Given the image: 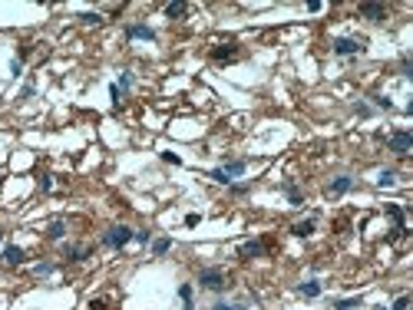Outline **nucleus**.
Masks as SVG:
<instances>
[{
  "instance_id": "nucleus-33",
  "label": "nucleus",
  "mask_w": 413,
  "mask_h": 310,
  "mask_svg": "<svg viewBox=\"0 0 413 310\" xmlns=\"http://www.w3.org/2000/svg\"><path fill=\"white\" fill-rule=\"evenodd\" d=\"M40 188H43V191H50V188H53V178H50V175H43V178H40Z\"/></svg>"
},
{
  "instance_id": "nucleus-16",
  "label": "nucleus",
  "mask_w": 413,
  "mask_h": 310,
  "mask_svg": "<svg viewBox=\"0 0 413 310\" xmlns=\"http://www.w3.org/2000/svg\"><path fill=\"white\" fill-rule=\"evenodd\" d=\"M281 188H284V195H288V201H291V205H304V195L298 191V185H291V182H284Z\"/></svg>"
},
{
  "instance_id": "nucleus-36",
  "label": "nucleus",
  "mask_w": 413,
  "mask_h": 310,
  "mask_svg": "<svg viewBox=\"0 0 413 310\" xmlns=\"http://www.w3.org/2000/svg\"><path fill=\"white\" fill-rule=\"evenodd\" d=\"M106 307V300H89V310H103Z\"/></svg>"
},
{
  "instance_id": "nucleus-19",
  "label": "nucleus",
  "mask_w": 413,
  "mask_h": 310,
  "mask_svg": "<svg viewBox=\"0 0 413 310\" xmlns=\"http://www.w3.org/2000/svg\"><path fill=\"white\" fill-rule=\"evenodd\" d=\"M393 182H397V172H393V168H383L380 175H377V185H380V188H387V185H393Z\"/></svg>"
},
{
  "instance_id": "nucleus-20",
  "label": "nucleus",
  "mask_w": 413,
  "mask_h": 310,
  "mask_svg": "<svg viewBox=\"0 0 413 310\" xmlns=\"http://www.w3.org/2000/svg\"><path fill=\"white\" fill-rule=\"evenodd\" d=\"M169 248H172V238H159V241L152 244V254H155V257H162Z\"/></svg>"
},
{
  "instance_id": "nucleus-21",
  "label": "nucleus",
  "mask_w": 413,
  "mask_h": 310,
  "mask_svg": "<svg viewBox=\"0 0 413 310\" xmlns=\"http://www.w3.org/2000/svg\"><path fill=\"white\" fill-rule=\"evenodd\" d=\"M56 271V264H50V261H43V264H37L33 267V274H40V277H50Z\"/></svg>"
},
{
  "instance_id": "nucleus-17",
  "label": "nucleus",
  "mask_w": 413,
  "mask_h": 310,
  "mask_svg": "<svg viewBox=\"0 0 413 310\" xmlns=\"http://www.w3.org/2000/svg\"><path fill=\"white\" fill-rule=\"evenodd\" d=\"M185 13H188V7H185V3H165V17L179 20V17H185Z\"/></svg>"
},
{
  "instance_id": "nucleus-22",
  "label": "nucleus",
  "mask_w": 413,
  "mask_h": 310,
  "mask_svg": "<svg viewBox=\"0 0 413 310\" xmlns=\"http://www.w3.org/2000/svg\"><path fill=\"white\" fill-rule=\"evenodd\" d=\"M109 96H113V109H119V106H122V89L116 86V83L109 86Z\"/></svg>"
},
{
  "instance_id": "nucleus-29",
  "label": "nucleus",
  "mask_w": 413,
  "mask_h": 310,
  "mask_svg": "<svg viewBox=\"0 0 413 310\" xmlns=\"http://www.w3.org/2000/svg\"><path fill=\"white\" fill-rule=\"evenodd\" d=\"M162 162H169V165H179L182 158H179V155H175V152H162Z\"/></svg>"
},
{
  "instance_id": "nucleus-35",
  "label": "nucleus",
  "mask_w": 413,
  "mask_h": 310,
  "mask_svg": "<svg viewBox=\"0 0 413 310\" xmlns=\"http://www.w3.org/2000/svg\"><path fill=\"white\" fill-rule=\"evenodd\" d=\"M198 221H202V218H198V215H185V224H188V228H195Z\"/></svg>"
},
{
  "instance_id": "nucleus-37",
  "label": "nucleus",
  "mask_w": 413,
  "mask_h": 310,
  "mask_svg": "<svg viewBox=\"0 0 413 310\" xmlns=\"http://www.w3.org/2000/svg\"><path fill=\"white\" fill-rule=\"evenodd\" d=\"M377 310H387V307H377Z\"/></svg>"
},
{
  "instance_id": "nucleus-28",
  "label": "nucleus",
  "mask_w": 413,
  "mask_h": 310,
  "mask_svg": "<svg viewBox=\"0 0 413 310\" xmlns=\"http://www.w3.org/2000/svg\"><path fill=\"white\" fill-rule=\"evenodd\" d=\"M407 307H410V297H407V294L393 300V310H407Z\"/></svg>"
},
{
  "instance_id": "nucleus-31",
  "label": "nucleus",
  "mask_w": 413,
  "mask_h": 310,
  "mask_svg": "<svg viewBox=\"0 0 413 310\" xmlns=\"http://www.w3.org/2000/svg\"><path fill=\"white\" fill-rule=\"evenodd\" d=\"M400 69H403V76H407V79L413 76V63H410V56H407V60H403V66H400Z\"/></svg>"
},
{
  "instance_id": "nucleus-8",
  "label": "nucleus",
  "mask_w": 413,
  "mask_h": 310,
  "mask_svg": "<svg viewBox=\"0 0 413 310\" xmlns=\"http://www.w3.org/2000/svg\"><path fill=\"white\" fill-rule=\"evenodd\" d=\"M354 188V178L350 175H337L331 185H327V195H347V191Z\"/></svg>"
},
{
  "instance_id": "nucleus-12",
  "label": "nucleus",
  "mask_w": 413,
  "mask_h": 310,
  "mask_svg": "<svg viewBox=\"0 0 413 310\" xmlns=\"http://www.w3.org/2000/svg\"><path fill=\"white\" fill-rule=\"evenodd\" d=\"M298 294H304V297H321V280H304V284H298Z\"/></svg>"
},
{
  "instance_id": "nucleus-4",
  "label": "nucleus",
  "mask_w": 413,
  "mask_h": 310,
  "mask_svg": "<svg viewBox=\"0 0 413 310\" xmlns=\"http://www.w3.org/2000/svg\"><path fill=\"white\" fill-rule=\"evenodd\" d=\"M331 46H334V56H357L360 50H364V43L354 40V36H337Z\"/></svg>"
},
{
  "instance_id": "nucleus-25",
  "label": "nucleus",
  "mask_w": 413,
  "mask_h": 310,
  "mask_svg": "<svg viewBox=\"0 0 413 310\" xmlns=\"http://www.w3.org/2000/svg\"><path fill=\"white\" fill-rule=\"evenodd\" d=\"M116 86H119L122 93H126V89L132 86V73H122V76H119V83H116Z\"/></svg>"
},
{
  "instance_id": "nucleus-6",
  "label": "nucleus",
  "mask_w": 413,
  "mask_h": 310,
  "mask_svg": "<svg viewBox=\"0 0 413 310\" xmlns=\"http://www.w3.org/2000/svg\"><path fill=\"white\" fill-rule=\"evenodd\" d=\"M360 17L380 23V20H387V7H380V3H360Z\"/></svg>"
},
{
  "instance_id": "nucleus-11",
  "label": "nucleus",
  "mask_w": 413,
  "mask_h": 310,
  "mask_svg": "<svg viewBox=\"0 0 413 310\" xmlns=\"http://www.w3.org/2000/svg\"><path fill=\"white\" fill-rule=\"evenodd\" d=\"M387 218L393 221V228H407V215L400 205H387Z\"/></svg>"
},
{
  "instance_id": "nucleus-18",
  "label": "nucleus",
  "mask_w": 413,
  "mask_h": 310,
  "mask_svg": "<svg viewBox=\"0 0 413 310\" xmlns=\"http://www.w3.org/2000/svg\"><path fill=\"white\" fill-rule=\"evenodd\" d=\"M360 307V297H344V300H334V310H357Z\"/></svg>"
},
{
  "instance_id": "nucleus-10",
  "label": "nucleus",
  "mask_w": 413,
  "mask_h": 310,
  "mask_svg": "<svg viewBox=\"0 0 413 310\" xmlns=\"http://www.w3.org/2000/svg\"><path fill=\"white\" fill-rule=\"evenodd\" d=\"M3 264H10V267L23 264V248H17V244H7V248H3Z\"/></svg>"
},
{
  "instance_id": "nucleus-15",
  "label": "nucleus",
  "mask_w": 413,
  "mask_h": 310,
  "mask_svg": "<svg viewBox=\"0 0 413 310\" xmlns=\"http://www.w3.org/2000/svg\"><path fill=\"white\" fill-rule=\"evenodd\" d=\"M63 234H66V221H60V218L50 221V228H46V238H50V241H60Z\"/></svg>"
},
{
  "instance_id": "nucleus-5",
  "label": "nucleus",
  "mask_w": 413,
  "mask_h": 310,
  "mask_svg": "<svg viewBox=\"0 0 413 310\" xmlns=\"http://www.w3.org/2000/svg\"><path fill=\"white\" fill-rule=\"evenodd\" d=\"M126 40H155V30L146 23H129L126 27Z\"/></svg>"
},
{
  "instance_id": "nucleus-1",
  "label": "nucleus",
  "mask_w": 413,
  "mask_h": 310,
  "mask_svg": "<svg viewBox=\"0 0 413 310\" xmlns=\"http://www.w3.org/2000/svg\"><path fill=\"white\" fill-rule=\"evenodd\" d=\"M132 234H136V231H132L129 224H113V228H106V231H103V244H106V248L122 251V248L132 241Z\"/></svg>"
},
{
  "instance_id": "nucleus-23",
  "label": "nucleus",
  "mask_w": 413,
  "mask_h": 310,
  "mask_svg": "<svg viewBox=\"0 0 413 310\" xmlns=\"http://www.w3.org/2000/svg\"><path fill=\"white\" fill-rule=\"evenodd\" d=\"M370 99H374V106H377V109H387V112L393 109V102L387 99V96H370Z\"/></svg>"
},
{
  "instance_id": "nucleus-2",
  "label": "nucleus",
  "mask_w": 413,
  "mask_h": 310,
  "mask_svg": "<svg viewBox=\"0 0 413 310\" xmlns=\"http://www.w3.org/2000/svg\"><path fill=\"white\" fill-rule=\"evenodd\" d=\"M198 284H202L205 290H225L228 287V277H225L222 267H205V271L198 274Z\"/></svg>"
},
{
  "instance_id": "nucleus-24",
  "label": "nucleus",
  "mask_w": 413,
  "mask_h": 310,
  "mask_svg": "<svg viewBox=\"0 0 413 310\" xmlns=\"http://www.w3.org/2000/svg\"><path fill=\"white\" fill-rule=\"evenodd\" d=\"M83 23H103V13H79Z\"/></svg>"
},
{
  "instance_id": "nucleus-30",
  "label": "nucleus",
  "mask_w": 413,
  "mask_h": 310,
  "mask_svg": "<svg viewBox=\"0 0 413 310\" xmlns=\"http://www.w3.org/2000/svg\"><path fill=\"white\" fill-rule=\"evenodd\" d=\"M33 93H37V86H33V83H27V86H23V89H20V99H30Z\"/></svg>"
},
{
  "instance_id": "nucleus-3",
  "label": "nucleus",
  "mask_w": 413,
  "mask_h": 310,
  "mask_svg": "<svg viewBox=\"0 0 413 310\" xmlns=\"http://www.w3.org/2000/svg\"><path fill=\"white\" fill-rule=\"evenodd\" d=\"M390 152L393 155H410L413 152V135L407 132V129H397V132L390 135Z\"/></svg>"
},
{
  "instance_id": "nucleus-27",
  "label": "nucleus",
  "mask_w": 413,
  "mask_h": 310,
  "mask_svg": "<svg viewBox=\"0 0 413 310\" xmlns=\"http://www.w3.org/2000/svg\"><path fill=\"white\" fill-rule=\"evenodd\" d=\"M149 238H152L149 231H136V234H132V241H136V244H149Z\"/></svg>"
},
{
  "instance_id": "nucleus-13",
  "label": "nucleus",
  "mask_w": 413,
  "mask_h": 310,
  "mask_svg": "<svg viewBox=\"0 0 413 310\" xmlns=\"http://www.w3.org/2000/svg\"><path fill=\"white\" fill-rule=\"evenodd\" d=\"M245 162H241V158H235V162H225V165H222V172H225V175L228 178H238V175H245Z\"/></svg>"
},
{
  "instance_id": "nucleus-34",
  "label": "nucleus",
  "mask_w": 413,
  "mask_h": 310,
  "mask_svg": "<svg viewBox=\"0 0 413 310\" xmlns=\"http://www.w3.org/2000/svg\"><path fill=\"white\" fill-rule=\"evenodd\" d=\"M20 69H23V63H20V60H13V63H10V76H20Z\"/></svg>"
},
{
  "instance_id": "nucleus-32",
  "label": "nucleus",
  "mask_w": 413,
  "mask_h": 310,
  "mask_svg": "<svg viewBox=\"0 0 413 310\" xmlns=\"http://www.w3.org/2000/svg\"><path fill=\"white\" fill-rule=\"evenodd\" d=\"M354 109H357V116H364V119H367V116H370V106H367V102H357Z\"/></svg>"
},
{
  "instance_id": "nucleus-9",
  "label": "nucleus",
  "mask_w": 413,
  "mask_h": 310,
  "mask_svg": "<svg viewBox=\"0 0 413 310\" xmlns=\"http://www.w3.org/2000/svg\"><path fill=\"white\" fill-rule=\"evenodd\" d=\"M238 56V50H235V43H222L212 50V60H218V63H228V60H235Z\"/></svg>"
},
{
  "instance_id": "nucleus-26",
  "label": "nucleus",
  "mask_w": 413,
  "mask_h": 310,
  "mask_svg": "<svg viewBox=\"0 0 413 310\" xmlns=\"http://www.w3.org/2000/svg\"><path fill=\"white\" fill-rule=\"evenodd\" d=\"M212 310H245V307H241V304H225V300H218Z\"/></svg>"
},
{
  "instance_id": "nucleus-7",
  "label": "nucleus",
  "mask_w": 413,
  "mask_h": 310,
  "mask_svg": "<svg viewBox=\"0 0 413 310\" xmlns=\"http://www.w3.org/2000/svg\"><path fill=\"white\" fill-rule=\"evenodd\" d=\"M261 254H264V244H261V241L238 244V257H241V261H251V257H261Z\"/></svg>"
},
{
  "instance_id": "nucleus-14",
  "label": "nucleus",
  "mask_w": 413,
  "mask_h": 310,
  "mask_svg": "<svg viewBox=\"0 0 413 310\" xmlns=\"http://www.w3.org/2000/svg\"><path fill=\"white\" fill-rule=\"evenodd\" d=\"M291 234L294 238H311V234H314V221H311V218H307V221H298L291 228Z\"/></svg>"
}]
</instances>
